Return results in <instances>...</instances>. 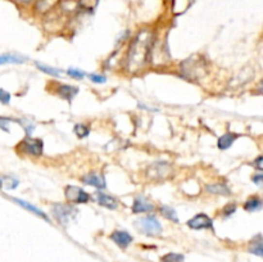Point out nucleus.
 Returning a JSON list of instances; mask_svg holds the SVG:
<instances>
[{
	"label": "nucleus",
	"instance_id": "1",
	"mask_svg": "<svg viewBox=\"0 0 263 262\" xmlns=\"http://www.w3.org/2000/svg\"><path fill=\"white\" fill-rule=\"evenodd\" d=\"M154 45V35L149 30H143L131 41L126 58V69L129 72H137L150 62L151 48Z\"/></svg>",
	"mask_w": 263,
	"mask_h": 262
},
{
	"label": "nucleus",
	"instance_id": "2",
	"mask_svg": "<svg viewBox=\"0 0 263 262\" xmlns=\"http://www.w3.org/2000/svg\"><path fill=\"white\" fill-rule=\"evenodd\" d=\"M135 227L148 237H155L162 233V225L155 216H145L135 221Z\"/></svg>",
	"mask_w": 263,
	"mask_h": 262
},
{
	"label": "nucleus",
	"instance_id": "3",
	"mask_svg": "<svg viewBox=\"0 0 263 262\" xmlns=\"http://www.w3.org/2000/svg\"><path fill=\"white\" fill-rule=\"evenodd\" d=\"M51 213L61 225H67L77 215V210L71 205L57 203L51 207Z\"/></svg>",
	"mask_w": 263,
	"mask_h": 262
},
{
	"label": "nucleus",
	"instance_id": "4",
	"mask_svg": "<svg viewBox=\"0 0 263 262\" xmlns=\"http://www.w3.org/2000/svg\"><path fill=\"white\" fill-rule=\"evenodd\" d=\"M181 71L184 72V75L189 79H197L203 76V70L204 67V62L203 59H195V58H188L186 61L182 62L180 66Z\"/></svg>",
	"mask_w": 263,
	"mask_h": 262
},
{
	"label": "nucleus",
	"instance_id": "5",
	"mask_svg": "<svg viewBox=\"0 0 263 262\" xmlns=\"http://www.w3.org/2000/svg\"><path fill=\"white\" fill-rule=\"evenodd\" d=\"M17 149L22 153H26V155L39 157V156L43 155L44 143L41 139H33V138L29 137L22 140Z\"/></svg>",
	"mask_w": 263,
	"mask_h": 262
},
{
	"label": "nucleus",
	"instance_id": "6",
	"mask_svg": "<svg viewBox=\"0 0 263 262\" xmlns=\"http://www.w3.org/2000/svg\"><path fill=\"white\" fill-rule=\"evenodd\" d=\"M172 174V167L167 162H157L148 169V177L151 180H164Z\"/></svg>",
	"mask_w": 263,
	"mask_h": 262
},
{
	"label": "nucleus",
	"instance_id": "7",
	"mask_svg": "<svg viewBox=\"0 0 263 262\" xmlns=\"http://www.w3.org/2000/svg\"><path fill=\"white\" fill-rule=\"evenodd\" d=\"M66 198L71 203H87L90 199V195L81 188L69 185L66 188Z\"/></svg>",
	"mask_w": 263,
	"mask_h": 262
},
{
	"label": "nucleus",
	"instance_id": "8",
	"mask_svg": "<svg viewBox=\"0 0 263 262\" xmlns=\"http://www.w3.org/2000/svg\"><path fill=\"white\" fill-rule=\"evenodd\" d=\"M188 227L194 230H202V229H212L213 221L212 219L207 216L206 213H198L194 216L193 219L188 221Z\"/></svg>",
	"mask_w": 263,
	"mask_h": 262
},
{
	"label": "nucleus",
	"instance_id": "9",
	"mask_svg": "<svg viewBox=\"0 0 263 262\" xmlns=\"http://www.w3.org/2000/svg\"><path fill=\"white\" fill-rule=\"evenodd\" d=\"M111 239L121 248H127L132 243V237L127 231H123V230H115V231H113L111 234Z\"/></svg>",
	"mask_w": 263,
	"mask_h": 262
},
{
	"label": "nucleus",
	"instance_id": "10",
	"mask_svg": "<svg viewBox=\"0 0 263 262\" xmlns=\"http://www.w3.org/2000/svg\"><path fill=\"white\" fill-rule=\"evenodd\" d=\"M154 211V206L151 205L150 202L143 195L135 198L132 203V212L133 213H144V212H153Z\"/></svg>",
	"mask_w": 263,
	"mask_h": 262
},
{
	"label": "nucleus",
	"instance_id": "11",
	"mask_svg": "<svg viewBox=\"0 0 263 262\" xmlns=\"http://www.w3.org/2000/svg\"><path fill=\"white\" fill-rule=\"evenodd\" d=\"M82 183L90 187L98 188V189H104L105 188V179L104 176L100 174H87L82 177Z\"/></svg>",
	"mask_w": 263,
	"mask_h": 262
},
{
	"label": "nucleus",
	"instance_id": "12",
	"mask_svg": "<svg viewBox=\"0 0 263 262\" xmlns=\"http://www.w3.org/2000/svg\"><path fill=\"white\" fill-rule=\"evenodd\" d=\"M12 201L16 202L17 205L21 206V207H23V209L27 210V211L33 212V215L39 216V217H41V219L45 220V221H48V223H50V219H49V216H48L45 212L41 211V210L37 209V207H35V206H33L31 203H29V202L22 201V199H19V198H12Z\"/></svg>",
	"mask_w": 263,
	"mask_h": 262
},
{
	"label": "nucleus",
	"instance_id": "13",
	"mask_svg": "<svg viewBox=\"0 0 263 262\" xmlns=\"http://www.w3.org/2000/svg\"><path fill=\"white\" fill-rule=\"evenodd\" d=\"M57 94L61 98L66 99V101H72L73 98L79 94V87L63 84V85H59V87H58Z\"/></svg>",
	"mask_w": 263,
	"mask_h": 262
},
{
	"label": "nucleus",
	"instance_id": "14",
	"mask_svg": "<svg viewBox=\"0 0 263 262\" xmlns=\"http://www.w3.org/2000/svg\"><path fill=\"white\" fill-rule=\"evenodd\" d=\"M97 201L98 203L105 209L108 210H115L117 209V201H115V198L108 195V194L101 193V192H98L97 193Z\"/></svg>",
	"mask_w": 263,
	"mask_h": 262
},
{
	"label": "nucleus",
	"instance_id": "15",
	"mask_svg": "<svg viewBox=\"0 0 263 262\" xmlns=\"http://www.w3.org/2000/svg\"><path fill=\"white\" fill-rule=\"evenodd\" d=\"M206 191L211 194H218V195H230L231 194L230 188L222 183L209 184L206 187Z\"/></svg>",
	"mask_w": 263,
	"mask_h": 262
},
{
	"label": "nucleus",
	"instance_id": "16",
	"mask_svg": "<svg viewBox=\"0 0 263 262\" xmlns=\"http://www.w3.org/2000/svg\"><path fill=\"white\" fill-rule=\"evenodd\" d=\"M235 139H236V135H234V134H225V135H222L218 139V148H220L221 151H226V149H229L234 144Z\"/></svg>",
	"mask_w": 263,
	"mask_h": 262
},
{
	"label": "nucleus",
	"instance_id": "17",
	"mask_svg": "<svg viewBox=\"0 0 263 262\" xmlns=\"http://www.w3.org/2000/svg\"><path fill=\"white\" fill-rule=\"evenodd\" d=\"M26 62L25 57L17 55V54H3L0 55V66L1 65H8V63H23Z\"/></svg>",
	"mask_w": 263,
	"mask_h": 262
},
{
	"label": "nucleus",
	"instance_id": "18",
	"mask_svg": "<svg viewBox=\"0 0 263 262\" xmlns=\"http://www.w3.org/2000/svg\"><path fill=\"white\" fill-rule=\"evenodd\" d=\"M261 209H262V201L258 197L249 198L248 201L244 203V210L248 212L260 211Z\"/></svg>",
	"mask_w": 263,
	"mask_h": 262
},
{
	"label": "nucleus",
	"instance_id": "19",
	"mask_svg": "<svg viewBox=\"0 0 263 262\" xmlns=\"http://www.w3.org/2000/svg\"><path fill=\"white\" fill-rule=\"evenodd\" d=\"M159 212H161V215H162L163 217H166L167 220H171V221H173V223H176V224L179 223V217H177L176 211H175L172 207L163 205L159 207Z\"/></svg>",
	"mask_w": 263,
	"mask_h": 262
},
{
	"label": "nucleus",
	"instance_id": "20",
	"mask_svg": "<svg viewBox=\"0 0 263 262\" xmlns=\"http://www.w3.org/2000/svg\"><path fill=\"white\" fill-rule=\"evenodd\" d=\"M35 66L37 67V70H40L41 72H44V73H48V75L50 76H55V77H58V76H61L62 71L61 70H57V69H53V67H50V66H47V65H43V63H35Z\"/></svg>",
	"mask_w": 263,
	"mask_h": 262
},
{
	"label": "nucleus",
	"instance_id": "21",
	"mask_svg": "<svg viewBox=\"0 0 263 262\" xmlns=\"http://www.w3.org/2000/svg\"><path fill=\"white\" fill-rule=\"evenodd\" d=\"M162 262H185L184 255L180 253H167L161 259Z\"/></svg>",
	"mask_w": 263,
	"mask_h": 262
},
{
	"label": "nucleus",
	"instance_id": "22",
	"mask_svg": "<svg viewBox=\"0 0 263 262\" xmlns=\"http://www.w3.org/2000/svg\"><path fill=\"white\" fill-rule=\"evenodd\" d=\"M75 134L80 139H83V138H86L89 134H90V129L87 127L86 125H82V123H79V125L75 126V129H73Z\"/></svg>",
	"mask_w": 263,
	"mask_h": 262
},
{
	"label": "nucleus",
	"instance_id": "23",
	"mask_svg": "<svg viewBox=\"0 0 263 262\" xmlns=\"http://www.w3.org/2000/svg\"><path fill=\"white\" fill-rule=\"evenodd\" d=\"M249 252H252L253 255L262 257V241H261V235H258V241L253 242L250 248H249Z\"/></svg>",
	"mask_w": 263,
	"mask_h": 262
},
{
	"label": "nucleus",
	"instance_id": "24",
	"mask_svg": "<svg viewBox=\"0 0 263 262\" xmlns=\"http://www.w3.org/2000/svg\"><path fill=\"white\" fill-rule=\"evenodd\" d=\"M1 187H4L5 189H16L18 187V180L13 179V177H4L1 180Z\"/></svg>",
	"mask_w": 263,
	"mask_h": 262
},
{
	"label": "nucleus",
	"instance_id": "25",
	"mask_svg": "<svg viewBox=\"0 0 263 262\" xmlns=\"http://www.w3.org/2000/svg\"><path fill=\"white\" fill-rule=\"evenodd\" d=\"M67 73H68V76H71V77L77 80H81L85 77V72L77 69H68L67 70Z\"/></svg>",
	"mask_w": 263,
	"mask_h": 262
},
{
	"label": "nucleus",
	"instance_id": "26",
	"mask_svg": "<svg viewBox=\"0 0 263 262\" xmlns=\"http://www.w3.org/2000/svg\"><path fill=\"white\" fill-rule=\"evenodd\" d=\"M15 120L9 119V117H1L0 116V129L3 130V131H5V133H9V127H8V125L11 122H13Z\"/></svg>",
	"mask_w": 263,
	"mask_h": 262
},
{
	"label": "nucleus",
	"instance_id": "27",
	"mask_svg": "<svg viewBox=\"0 0 263 262\" xmlns=\"http://www.w3.org/2000/svg\"><path fill=\"white\" fill-rule=\"evenodd\" d=\"M235 211H236V205H235V203H229V205L225 206L224 210H222V215H224L225 217H229V216L232 215Z\"/></svg>",
	"mask_w": 263,
	"mask_h": 262
},
{
	"label": "nucleus",
	"instance_id": "28",
	"mask_svg": "<svg viewBox=\"0 0 263 262\" xmlns=\"http://www.w3.org/2000/svg\"><path fill=\"white\" fill-rule=\"evenodd\" d=\"M11 102V94L4 89H0V103L1 105H9Z\"/></svg>",
	"mask_w": 263,
	"mask_h": 262
},
{
	"label": "nucleus",
	"instance_id": "29",
	"mask_svg": "<svg viewBox=\"0 0 263 262\" xmlns=\"http://www.w3.org/2000/svg\"><path fill=\"white\" fill-rule=\"evenodd\" d=\"M89 79H90L94 84H104L105 81H107V77H105V76L95 75V73H91V75H89Z\"/></svg>",
	"mask_w": 263,
	"mask_h": 262
},
{
	"label": "nucleus",
	"instance_id": "30",
	"mask_svg": "<svg viewBox=\"0 0 263 262\" xmlns=\"http://www.w3.org/2000/svg\"><path fill=\"white\" fill-rule=\"evenodd\" d=\"M262 161H263L262 156H260V157L257 158V159H254V161H253V165H254V167H256L258 171H262V169H263Z\"/></svg>",
	"mask_w": 263,
	"mask_h": 262
},
{
	"label": "nucleus",
	"instance_id": "31",
	"mask_svg": "<svg viewBox=\"0 0 263 262\" xmlns=\"http://www.w3.org/2000/svg\"><path fill=\"white\" fill-rule=\"evenodd\" d=\"M262 174H258V175H254L252 177V180H253V183H256L257 185H261V184H262Z\"/></svg>",
	"mask_w": 263,
	"mask_h": 262
},
{
	"label": "nucleus",
	"instance_id": "32",
	"mask_svg": "<svg viewBox=\"0 0 263 262\" xmlns=\"http://www.w3.org/2000/svg\"><path fill=\"white\" fill-rule=\"evenodd\" d=\"M19 3H30L31 0H18Z\"/></svg>",
	"mask_w": 263,
	"mask_h": 262
},
{
	"label": "nucleus",
	"instance_id": "33",
	"mask_svg": "<svg viewBox=\"0 0 263 262\" xmlns=\"http://www.w3.org/2000/svg\"><path fill=\"white\" fill-rule=\"evenodd\" d=\"M0 188H1V180H0Z\"/></svg>",
	"mask_w": 263,
	"mask_h": 262
}]
</instances>
